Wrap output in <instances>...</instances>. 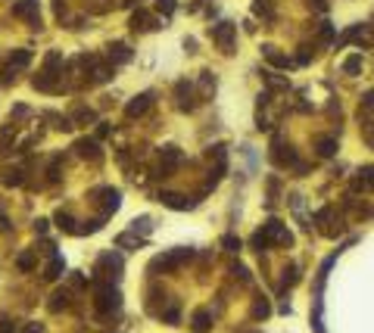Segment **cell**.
<instances>
[{
  "label": "cell",
  "mask_w": 374,
  "mask_h": 333,
  "mask_svg": "<svg viewBox=\"0 0 374 333\" xmlns=\"http://www.w3.org/2000/svg\"><path fill=\"white\" fill-rule=\"evenodd\" d=\"M262 237L268 240V246H272V243H278V246H290V243H293L290 231L281 225V221H265V225H262Z\"/></svg>",
  "instance_id": "1"
},
{
  "label": "cell",
  "mask_w": 374,
  "mask_h": 333,
  "mask_svg": "<svg viewBox=\"0 0 374 333\" xmlns=\"http://www.w3.org/2000/svg\"><path fill=\"white\" fill-rule=\"evenodd\" d=\"M13 16H22L31 22V28H41V13H37V0H19L13 7Z\"/></svg>",
  "instance_id": "2"
},
{
  "label": "cell",
  "mask_w": 374,
  "mask_h": 333,
  "mask_svg": "<svg viewBox=\"0 0 374 333\" xmlns=\"http://www.w3.org/2000/svg\"><path fill=\"white\" fill-rule=\"evenodd\" d=\"M212 41H215L221 50H231V44H234V25H231V22L212 25Z\"/></svg>",
  "instance_id": "3"
},
{
  "label": "cell",
  "mask_w": 374,
  "mask_h": 333,
  "mask_svg": "<svg viewBox=\"0 0 374 333\" xmlns=\"http://www.w3.org/2000/svg\"><path fill=\"white\" fill-rule=\"evenodd\" d=\"M97 308H100V312L119 308V290H116V286H100V290H97Z\"/></svg>",
  "instance_id": "4"
},
{
  "label": "cell",
  "mask_w": 374,
  "mask_h": 333,
  "mask_svg": "<svg viewBox=\"0 0 374 333\" xmlns=\"http://www.w3.org/2000/svg\"><path fill=\"white\" fill-rule=\"evenodd\" d=\"M150 103H153V97H150V94H140V97H134V100L128 103V109H125V113H128V119H134V116H143L147 109H150Z\"/></svg>",
  "instance_id": "5"
},
{
  "label": "cell",
  "mask_w": 374,
  "mask_h": 333,
  "mask_svg": "<svg viewBox=\"0 0 374 333\" xmlns=\"http://www.w3.org/2000/svg\"><path fill=\"white\" fill-rule=\"evenodd\" d=\"M131 28H134V31H137V28H140V31H147V28H156V19L150 16V13H143V10H137V13L131 16Z\"/></svg>",
  "instance_id": "6"
},
{
  "label": "cell",
  "mask_w": 374,
  "mask_h": 333,
  "mask_svg": "<svg viewBox=\"0 0 374 333\" xmlns=\"http://www.w3.org/2000/svg\"><path fill=\"white\" fill-rule=\"evenodd\" d=\"M165 206H172V209H194V199H187V196H178V193H162L159 196Z\"/></svg>",
  "instance_id": "7"
},
{
  "label": "cell",
  "mask_w": 374,
  "mask_h": 333,
  "mask_svg": "<svg viewBox=\"0 0 374 333\" xmlns=\"http://www.w3.org/2000/svg\"><path fill=\"white\" fill-rule=\"evenodd\" d=\"M109 59H112V62H128V59H131L128 44H109Z\"/></svg>",
  "instance_id": "8"
},
{
  "label": "cell",
  "mask_w": 374,
  "mask_h": 333,
  "mask_svg": "<svg viewBox=\"0 0 374 333\" xmlns=\"http://www.w3.org/2000/svg\"><path fill=\"white\" fill-rule=\"evenodd\" d=\"M356 187H362V190H374V165H365V168L359 171Z\"/></svg>",
  "instance_id": "9"
},
{
  "label": "cell",
  "mask_w": 374,
  "mask_h": 333,
  "mask_svg": "<svg viewBox=\"0 0 374 333\" xmlns=\"http://www.w3.org/2000/svg\"><path fill=\"white\" fill-rule=\"evenodd\" d=\"M75 150H78V156H91V159H100V150L94 140H78L75 143Z\"/></svg>",
  "instance_id": "10"
},
{
  "label": "cell",
  "mask_w": 374,
  "mask_h": 333,
  "mask_svg": "<svg viewBox=\"0 0 374 333\" xmlns=\"http://www.w3.org/2000/svg\"><path fill=\"white\" fill-rule=\"evenodd\" d=\"M262 50H265V56H268L272 65H278V69H287V65H290V59H287L284 53H278L275 47H262Z\"/></svg>",
  "instance_id": "11"
},
{
  "label": "cell",
  "mask_w": 374,
  "mask_h": 333,
  "mask_svg": "<svg viewBox=\"0 0 374 333\" xmlns=\"http://www.w3.org/2000/svg\"><path fill=\"white\" fill-rule=\"evenodd\" d=\"M315 146H318V156H334L337 153V140L334 137H321V140H315Z\"/></svg>",
  "instance_id": "12"
},
{
  "label": "cell",
  "mask_w": 374,
  "mask_h": 333,
  "mask_svg": "<svg viewBox=\"0 0 374 333\" xmlns=\"http://www.w3.org/2000/svg\"><path fill=\"white\" fill-rule=\"evenodd\" d=\"M63 271H66V262H63L59 255H53V262L47 265V274H44V277H47V280H56V277H59Z\"/></svg>",
  "instance_id": "13"
},
{
  "label": "cell",
  "mask_w": 374,
  "mask_h": 333,
  "mask_svg": "<svg viewBox=\"0 0 374 333\" xmlns=\"http://www.w3.org/2000/svg\"><path fill=\"white\" fill-rule=\"evenodd\" d=\"M209 327H212V315H209V312H197V315H194V330L203 333V330H209Z\"/></svg>",
  "instance_id": "14"
},
{
  "label": "cell",
  "mask_w": 374,
  "mask_h": 333,
  "mask_svg": "<svg viewBox=\"0 0 374 333\" xmlns=\"http://www.w3.org/2000/svg\"><path fill=\"white\" fill-rule=\"evenodd\" d=\"M56 225H59V231H69V234H72V231H78L69 212H56Z\"/></svg>",
  "instance_id": "15"
},
{
  "label": "cell",
  "mask_w": 374,
  "mask_h": 333,
  "mask_svg": "<svg viewBox=\"0 0 374 333\" xmlns=\"http://www.w3.org/2000/svg\"><path fill=\"white\" fill-rule=\"evenodd\" d=\"M28 62H31V53H28V50H16V53L10 56V65H13V69H22V65H28Z\"/></svg>",
  "instance_id": "16"
},
{
  "label": "cell",
  "mask_w": 374,
  "mask_h": 333,
  "mask_svg": "<svg viewBox=\"0 0 374 333\" xmlns=\"http://www.w3.org/2000/svg\"><path fill=\"white\" fill-rule=\"evenodd\" d=\"M69 305V293H53V302H50V312H59V308H66Z\"/></svg>",
  "instance_id": "17"
},
{
  "label": "cell",
  "mask_w": 374,
  "mask_h": 333,
  "mask_svg": "<svg viewBox=\"0 0 374 333\" xmlns=\"http://www.w3.org/2000/svg\"><path fill=\"white\" fill-rule=\"evenodd\" d=\"M72 122H94V113H91V109H85V106H78V109H75V113H72Z\"/></svg>",
  "instance_id": "18"
},
{
  "label": "cell",
  "mask_w": 374,
  "mask_h": 333,
  "mask_svg": "<svg viewBox=\"0 0 374 333\" xmlns=\"http://www.w3.org/2000/svg\"><path fill=\"white\" fill-rule=\"evenodd\" d=\"M359 69H362V56H349V59L343 62V72H346V75H356Z\"/></svg>",
  "instance_id": "19"
},
{
  "label": "cell",
  "mask_w": 374,
  "mask_h": 333,
  "mask_svg": "<svg viewBox=\"0 0 374 333\" xmlns=\"http://www.w3.org/2000/svg\"><path fill=\"white\" fill-rule=\"evenodd\" d=\"M16 265H19V271H28V268H31V265H34V255H31V252H22V255H19V262H16Z\"/></svg>",
  "instance_id": "20"
},
{
  "label": "cell",
  "mask_w": 374,
  "mask_h": 333,
  "mask_svg": "<svg viewBox=\"0 0 374 333\" xmlns=\"http://www.w3.org/2000/svg\"><path fill=\"white\" fill-rule=\"evenodd\" d=\"M162 318H165V321H169V324H178V305H175V302H172V305H169V308H165V312H162Z\"/></svg>",
  "instance_id": "21"
},
{
  "label": "cell",
  "mask_w": 374,
  "mask_h": 333,
  "mask_svg": "<svg viewBox=\"0 0 374 333\" xmlns=\"http://www.w3.org/2000/svg\"><path fill=\"white\" fill-rule=\"evenodd\" d=\"M253 315H256V318H265V315H268V302H265V299H262V302H256Z\"/></svg>",
  "instance_id": "22"
},
{
  "label": "cell",
  "mask_w": 374,
  "mask_h": 333,
  "mask_svg": "<svg viewBox=\"0 0 374 333\" xmlns=\"http://www.w3.org/2000/svg\"><path fill=\"white\" fill-rule=\"evenodd\" d=\"M0 333H16V324L10 318H4V321H0Z\"/></svg>",
  "instance_id": "23"
},
{
  "label": "cell",
  "mask_w": 374,
  "mask_h": 333,
  "mask_svg": "<svg viewBox=\"0 0 374 333\" xmlns=\"http://www.w3.org/2000/svg\"><path fill=\"white\" fill-rule=\"evenodd\" d=\"M221 243H224V246H228L231 252H237V249H240V240H237V237H224Z\"/></svg>",
  "instance_id": "24"
},
{
  "label": "cell",
  "mask_w": 374,
  "mask_h": 333,
  "mask_svg": "<svg viewBox=\"0 0 374 333\" xmlns=\"http://www.w3.org/2000/svg\"><path fill=\"white\" fill-rule=\"evenodd\" d=\"M25 177H22V171H10V177H7V184H10V187H13V184H22Z\"/></svg>",
  "instance_id": "25"
},
{
  "label": "cell",
  "mask_w": 374,
  "mask_h": 333,
  "mask_svg": "<svg viewBox=\"0 0 374 333\" xmlns=\"http://www.w3.org/2000/svg\"><path fill=\"white\" fill-rule=\"evenodd\" d=\"M159 10H162V13L169 16V13L175 10V0H159Z\"/></svg>",
  "instance_id": "26"
},
{
  "label": "cell",
  "mask_w": 374,
  "mask_h": 333,
  "mask_svg": "<svg viewBox=\"0 0 374 333\" xmlns=\"http://www.w3.org/2000/svg\"><path fill=\"white\" fill-rule=\"evenodd\" d=\"M34 231H37V234H44V231H47V221H44V218H41V221H34Z\"/></svg>",
  "instance_id": "27"
},
{
  "label": "cell",
  "mask_w": 374,
  "mask_h": 333,
  "mask_svg": "<svg viewBox=\"0 0 374 333\" xmlns=\"http://www.w3.org/2000/svg\"><path fill=\"white\" fill-rule=\"evenodd\" d=\"M365 106H368V109H374V91H371V94L365 97Z\"/></svg>",
  "instance_id": "28"
},
{
  "label": "cell",
  "mask_w": 374,
  "mask_h": 333,
  "mask_svg": "<svg viewBox=\"0 0 374 333\" xmlns=\"http://www.w3.org/2000/svg\"><path fill=\"white\" fill-rule=\"evenodd\" d=\"M25 333H41V327H37V324H31V327H25Z\"/></svg>",
  "instance_id": "29"
},
{
  "label": "cell",
  "mask_w": 374,
  "mask_h": 333,
  "mask_svg": "<svg viewBox=\"0 0 374 333\" xmlns=\"http://www.w3.org/2000/svg\"><path fill=\"white\" fill-rule=\"evenodd\" d=\"M315 7L318 10H327V0H315Z\"/></svg>",
  "instance_id": "30"
}]
</instances>
